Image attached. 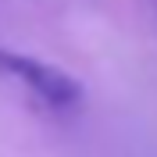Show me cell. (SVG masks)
Segmentation results:
<instances>
[{
	"mask_svg": "<svg viewBox=\"0 0 157 157\" xmlns=\"http://www.w3.org/2000/svg\"><path fill=\"white\" fill-rule=\"evenodd\" d=\"M154 4H157V0H154Z\"/></svg>",
	"mask_w": 157,
	"mask_h": 157,
	"instance_id": "obj_2",
	"label": "cell"
},
{
	"mask_svg": "<svg viewBox=\"0 0 157 157\" xmlns=\"http://www.w3.org/2000/svg\"><path fill=\"white\" fill-rule=\"evenodd\" d=\"M0 71H7L18 82H25L50 107H75L82 100V86L68 71L54 68V64H43L36 57H25V54H14V50H4V47H0Z\"/></svg>",
	"mask_w": 157,
	"mask_h": 157,
	"instance_id": "obj_1",
	"label": "cell"
}]
</instances>
